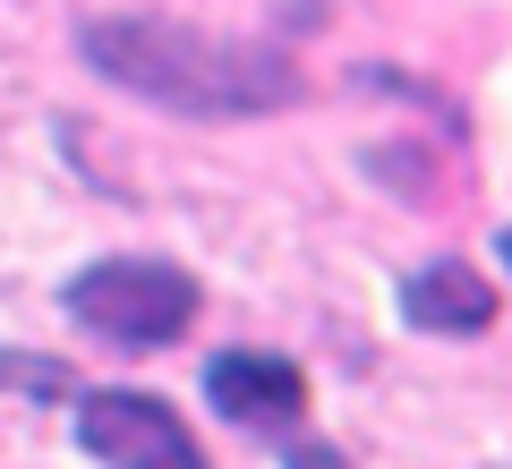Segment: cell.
<instances>
[{
	"instance_id": "6da1fadb",
	"label": "cell",
	"mask_w": 512,
	"mask_h": 469,
	"mask_svg": "<svg viewBox=\"0 0 512 469\" xmlns=\"http://www.w3.org/2000/svg\"><path fill=\"white\" fill-rule=\"evenodd\" d=\"M94 77L180 111V120H256V111L299 103V60L274 43L205 35L180 18H94L77 35Z\"/></svg>"
},
{
	"instance_id": "7a4b0ae2",
	"label": "cell",
	"mask_w": 512,
	"mask_h": 469,
	"mask_svg": "<svg viewBox=\"0 0 512 469\" xmlns=\"http://www.w3.org/2000/svg\"><path fill=\"white\" fill-rule=\"evenodd\" d=\"M60 299H69V316L86 333H103L120 350H163L197 325V282L180 265H163V256H103V265L69 273Z\"/></svg>"
},
{
	"instance_id": "3957f363",
	"label": "cell",
	"mask_w": 512,
	"mask_h": 469,
	"mask_svg": "<svg viewBox=\"0 0 512 469\" xmlns=\"http://www.w3.org/2000/svg\"><path fill=\"white\" fill-rule=\"evenodd\" d=\"M77 444L103 469H197V435L180 427V410L154 393H86L77 401Z\"/></svg>"
},
{
	"instance_id": "277c9868",
	"label": "cell",
	"mask_w": 512,
	"mask_h": 469,
	"mask_svg": "<svg viewBox=\"0 0 512 469\" xmlns=\"http://www.w3.org/2000/svg\"><path fill=\"white\" fill-rule=\"evenodd\" d=\"M205 401L231 427L274 435V427H291L308 410V376L291 359H274V350H222V359H205Z\"/></svg>"
},
{
	"instance_id": "5b68a950",
	"label": "cell",
	"mask_w": 512,
	"mask_h": 469,
	"mask_svg": "<svg viewBox=\"0 0 512 469\" xmlns=\"http://www.w3.org/2000/svg\"><path fill=\"white\" fill-rule=\"evenodd\" d=\"M402 325L419 333H487L495 325V290L478 265H461V256H436V265H419L402 282Z\"/></svg>"
},
{
	"instance_id": "8992f818",
	"label": "cell",
	"mask_w": 512,
	"mask_h": 469,
	"mask_svg": "<svg viewBox=\"0 0 512 469\" xmlns=\"http://www.w3.org/2000/svg\"><path fill=\"white\" fill-rule=\"evenodd\" d=\"M504 265H512V231H504Z\"/></svg>"
}]
</instances>
